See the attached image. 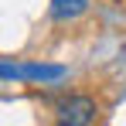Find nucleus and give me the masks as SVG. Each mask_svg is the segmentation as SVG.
Returning <instances> with one entry per match:
<instances>
[{"instance_id":"3","label":"nucleus","mask_w":126,"mask_h":126,"mask_svg":"<svg viewBox=\"0 0 126 126\" xmlns=\"http://www.w3.org/2000/svg\"><path fill=\"white\" fill-rule=\"evenodd\" d=\"M85 7H89V0H51V17L55 21H72Z\"/></svg>"},{"instance_id":"2","label":"nucleus","mask_w":126,"mask_h":126,"mask_svg":"<svg viewBox=\"0 0 126 126\" xmlns=\"http://www.w3.org/2000/svg\"><path fill=\"white\" fill-rule=\"evenodd\" d=\"M65 75L62 65H3V79H27V82H58Z\"/></svg>"},{"instance_id":"1","label":"nucleus","mask_w":126,"mask_h":126,"mask_svg":"<svg viewBox=\"0 0 126 126\" xmlns=\"http://www.w3.org/2000/svg\"><path fill=\"white\" fill-rule=\"evenodd\" d=\"M55 112H58V123H68V126H85L95 119V112H99V106L92 102L89 95H68L62 102L55 106Z\"/></svg>"}]
</instances>
